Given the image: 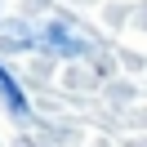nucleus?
Instances as JSON below:
<instances>
[{
    "label": "nucleus",
    "mask_w": 147,
    "mask_h": 147,
    "mask_svg": "<svg viewBox=\"0 0 147 147\" xmlns=\"http://www.w3.org/2000/svg\"><path fill=\"white\" fill-rule=\"evenodd\" d=\"M0 94L9 98V107H13V111H22V98H18V89H13V80H9L5 71H0Z\"/></svg>",
    "instance_id": "nucleus-1"
}]
</instances>
